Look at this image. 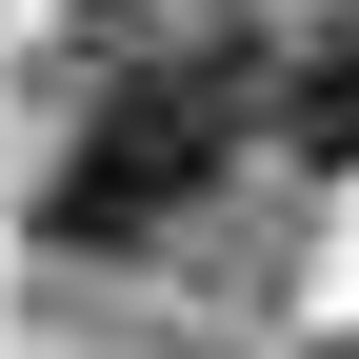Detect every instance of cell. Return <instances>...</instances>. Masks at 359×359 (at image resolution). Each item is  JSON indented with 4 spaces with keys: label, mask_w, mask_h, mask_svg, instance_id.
<instances>
[{
    "label": "cell",
    "mask_w": 359,
    "mask_h": 359,
    "mask_svg": "<svg viewBox=\"0 0 359 359\" xmlns=\"http://www.w3.org/2000/svg\"><path fill=\"white\" fill-rule=\"evenodd\" d=\"M240 60L219 40H140V60H100L80 80V120H60V160H40V240L60 259H140L180 240V219L240 180Z\"/></svg>",
    "instance_id": "1"
},
{
    "label": "cell",
    "mask_w": 359,
    "mask_h": 359,
    "mask_svg": "<svg viewBox=\"0 0 359 359\" xmlns=\"http://www.w3.org/2000/svg\"><path fill=\"white\" fill-rule=\"evenodd\" d=\"M240 100L299 140V180H359V0H339V20H299L280 60H240Z\"/></svg>",
    "instance_id": "2"
}]
</instances>
